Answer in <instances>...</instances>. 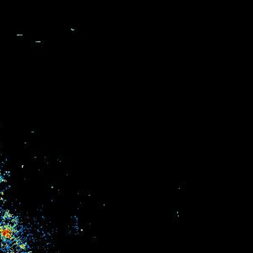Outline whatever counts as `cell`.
I'll list each match as a JSON object with an SVG mask.
<instances>
[{"instance_id":"6da1fadb","label":"cell","mask_w":253,"mask_h":253,"mask_svg":"<svg viewBox=\"0 0 253 253\" xmlns=\"http://www.w3.org/2000/svg\"><path fill=\"white\" fill-rule=\"evenodd\" d=\"M14 236L13 229L10 225L4 224L0 226V238L3 240H10Z\"/></svg>"}]
</instances>
